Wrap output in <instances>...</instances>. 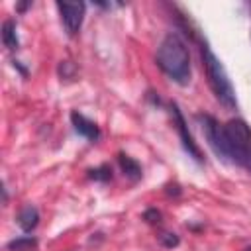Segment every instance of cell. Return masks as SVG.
Instances as JSON below:
<instances>
[{
	"label": "cell",
	"mask_w": 251,
	"mask_h": 251,
	"mask_svg": "<svg viewBox=\"0 0 251 251\" xmlns=\"http://www.w3.org/2000/svg\"><path fill=\"white\" fill-rule=\"evenodd\" d=\"M159 69L178 84H188L190 80V55L188 47L178 33H167L157 49Z\"/></svg>",
	"instance_id": "obj_1"
},
{
	"label": "cell",
	"mask_w": 251,
	"mask_h": 251,
	"mask_svg": "<svg viewBox=\"0 0 251 251\" xmlns=\"http://www.w3.org/2000/svg\"><path fill=\"white\" fill-rule=\"evenodd\" d=\"M192 37L198 41L200 45V57H202V65L206 71V78L208 84L214 92V96L218 98V102L226 108V110H235L237 108V100H235V90L231 86V80L222 65V61L212 53L210 45L206 43V39L196 37V33H192Z\"/></svg>",
	"instance_id": "obj_2"
},
{
	"label": "cell",
	"mask_w": 251,
	"mask_h": 251,
	"mask_svg": "<svg viewBox=\"0 0 251 251\" xmlns=\"http://www.w3.org/2000/svg\"><path fill=\"white\" fill-rule=\"evenodd\" d=\"M229 161L251 173V127L243 120H229L226 126Z\"/></svg>",
	"instance_id": "obj_3"
},
{
	"label": "cell",
	"mask_w": 251,
	"mask_h": 251,
	"mask_svg": "<svg viewBox=\"0 0 251 251\" xmlns=\"http://www.w3.org/2000/svg\"><path fill=\"white\" fill-rule=\"evenodd\" d=\"M198 120L202 124V131H204L206 141L212 147V151L218 157L229 161V149H227V137H226L224 126L214 116H210V114H198Z\"/></svg>",
	"instance_id": "obj_4"
},
{
	"label": "cell",
	"mask_w": 251,
	"mask_h": 251,
	"mask_svg": "<svg viewBox=\"0 0 251 251\" xmlns=\"http://www.w3.org/2000/svg\"><path fill=\"white\" fill-rule=\"evenodd\" d=\"M171 116H173V124H175V127H176V131H178V137H180V143H182L184 151H186L196 163H202V161H204L202 151H200V147L194 143V139H192V135H190V131H188V126H186V122H184V116H182L180 108H178L175 102L171 104Z\"/></svg>",
	"instance_id": "obj_5"
},
{
	"label": "cell",
	"mask_w": 251,
	"mask_h": 251,
	"mask_svg": "<svg viewBox=\"0 0 251 251\" xmlns=\"http://www.w3.org/2000/svg\"><path fill=\"white\" fill-rule=\"evenodd\" d=\"M59 14H61V22L65 25V31L73 37L78 33L82 20H84V4L82 2H57Z\"/></svg>",
	"instance_id": "obj_6"
},
{
	"label": "cell",
	"mask_w": 251,
	"mask_h": 251,
	"mask_svg": "<svg viewBox=\"0 0 251 251\" xmlns=\"http://www.w3.org/2000/svg\"><path fill=\"white\" fill-rule=\"evenodd\" d=\"M71 122H73L75 131H76L78 135L86 137L88 141H96V139L100 137L98 126H96L92 120H88L86 116H82V114H78V112H73V114H71Z\"/></svg>",
	"instance_id": "obj_7"
},
{
	"label": "cell",
	"mask_w": 251,
	"mask_h": 251,
	"mask_svg": "<svg viewBox=\"0 0 251 251\" xmlns=\"http://www.w3.org/2000/svg\"><path fill=\"white\" fill-rule=\"evenodd\" d=\"M37 224H39V212H37V208L31 206V204L24 206L20 210V214H18V226L24 231H31V229L37 227Z\"/></svg>",
	"instance_id": "obj_8"
},
{
	"label": "cell",
	"mask_w": 251,
	"mask_h": 251,
	"mask_svg": "<svg viewBox=\"0 0 251 251\" xmlns=\"http://www.w3.org/2000/svg\"><path fill=\"white\" fill-rule=\"evenodd\" d=\"M2 41L8 49H18L20 41H18V33H16V22L14 20H6L2 24Z\"/></svg>",
	"instance_id": "obj_9"
},
{
	"label": "cell",
	"mask_w": 251,
	"mask_h": 251,
	"mask_svg": "<svg viewBox=\"0 0 251 251\" xmlns=\"http://www.w3.org/2000/svg\"><path fill=\"white\" fill-rule=\"evenodd\" d=\"M118 161H120V167H122V171H124L126 176H129L131 180L141 178V165H139L135 159H131V157H127V155L122 153V155L118 157Z\"/></svg>",
	"instance_id": "obj_10"
},
{
	"label": "cell",
	"mask_w": 251,
	"mask_h": 251,
	"mask_svg": "<svg viewBox=\"0 0 251 251\" xmlns=\"http://www.w3.org/2000/svg\"><path fill=\"white\" fill-rule=\"evenodd\" d=\"M6 247H8V251H35L37 249V239L31 237V235H24V237L12 239Z\"/></svg>",
	"instance_id": "obj_11"
},
{
	"label": "cell",
	"mask_w": 251,
	"mask_h": 251,
	"mask_svg": "<svg viewBox=\"0 0 251 251\" xmlns=\"http://www.w3.org/2000/svg\"><path fill=\"white\" fill-rule=\"evenodd\" d=\"M88 176L94 178V180H102V182H106V180L112 178V169H110L108 165H102V167H98V169L88 171Z\"/></svg>",
	"instance_id": "obj_12"
},
{
	"label": "cell",
	"mask_w": 251,
	"mask_h": 251,
	"mask_svg": "<svg viewBox=\"0 0 251 251\" xmlns=\"http://www.w3.org/2000/svg\"><path fill=\"white\" fill-rule=\"evenodd\" d=\"M159 241L165 247H176L178 245V235L176 233H163V235H159Z\"/></svg>",
	"instance_id": "obj_13"
},
{
	"label": "cell",
	"mask_w": 251,
	"mask_h": 251,
	"mask_svg": "<svg viewBox=\"0 0 251 251\" xmlns=\"http://www.w3.org/2000/svg\"><path fill=\"white\" fill-rule=\"evenodd\" d=\"M143 220H147L149 224H159V220H161V214H159L155 208H151V210H147V212L143 214Z\"/></svg>",
	"instance_id": "obj_14"
},
{
	"label": "cell",
	"mask_w": 251,
	"mask_h": 251,
	"mask_svg": "<svg viewBox=\"0 0 251 251\" xmlns=\"http://www.w3.org/2000/svg\"><path fill=\"white\" fill-rule=\"evenodd\" d=\"M245 251H251V247H247V249H245Z\"/></svg>",
	"instance_id": "obj_15"
}]
</instances>
